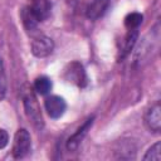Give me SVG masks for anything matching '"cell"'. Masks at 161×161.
Returning a JSON list of instances; mask_svg holds the SVG:
<instances>
[{"label":"cell","mask_w":161,"mask_h":161,"mask_svg":"<svg viewBox=\"0 0 161 161\" xmlns=\"http://www.w3.org/2000/svg\"><path fill=\"white\" fill-rule=\"evenodd\" d=\"M34 89L39 94H42V96L49 93V91L52 89V82H50V79L48 77H45V75L38 77L35 79V82H34Z\"/></svg>","instance_id":"30bf717a"},{"label":"cell","mask_w":161,"mask_h":161,"mask_svg":"<svg viewBox=\"0 0 161 161\" xmlns=\"http://www.w3.org/2000/svg\"><path fill=\"white\" fill-rule=\"evenodd\" d=\"M53 49H54V43L49 36L40 34L35 36L31 42V53L38 58L48 57L49 54L53 53Z\"/></svg>","instance_id":"277c9868"},{"label":"cell","mask_w":161,"mask_h":161,"mask_svg":"<svg viewBox=\"0 0 161 161\" xmlns=\"http://www.w3.org/2000/svg\"><path fill=\"white\" fill-rule=\"evenodd\" d=\"M44 106H45V111L48 112L50 118H60L65 109H67V103L65 101L59 97V96H49L45 98L44 101Z\"/></svg>","instance_id":"5b68a950"},{"label":"cell","mask_w":161,"mask_h":161,"mask_svg":"<svg viewBox=\"0 0 161 161\" xmlns=\"http://www.w3.org/2000/svg\"><path fill=\"white\" fill-rule=\"evenodd\" d=\"M106 6H107L106 0H97V3H94V4H92L89 6V9L87 11V15L89 18H93V19L94 18H98V16H101L103 14Z\"/></svg>","instance_id":"7c38bea8"},{"label":"cell","mask_w":161,"mask_h":161,"mask_svg":"<svg viewBox=\"0 0 161 161\" xmlns=\"http://www.w3.org/2000/svg\"><path fill=\"white\" fill-rule=\"evenodd\" d=\"M9 142V135L5 130L0 128V150H3Z\"/></svg>","instance_id":"9a60e30c"},{"label":"cell","mask_w":161,"mask_h":161,"mask_svg":"<svg viewBox=\"0 0 161 161\" xmlns=\"http://www.w3.org/2000/svg\"><path fill=\"white\" fill-rule=\"evenodd\" d=\"M5 94H6V74L3 60L0 59V101L4 99Z\"/></svg>","instance_id":"5bb4252c"},{"label":"cell","mask_w":161,"mask_h":161,"mask_svg":"<svg viewBox=\"0 0 161 161\" xmlns=\"http://www.w3.org/2000/svg\"><path fill=\"white\" fill-rule=\"evenodd\" d=\"M64 78L68 82H72L74 84H77L78 87L83 88L87 84V75L86 72L82 67V64H79L78 62H73L69 64L68 69H65L64 73Z\"/></svg>","instance_id":"8992f818"},{"label":"cell","mask_w":161,"mask_h":161,"mask_svg":"<svg viewBox=\"0 0 161 161\" xmlns=\"http://www.w3.org/2000/svg\"><path fill=\"white\" fill-rule=\"evenodd\" d=\"M30 147H31V140H30L29 132L25 128L18 130L14 136V143L11 150L13 156L15 158H23L29 153Z\"/></svg>","instance_id":"3957f363"},{"label":"cell","mask_w":161,"mask_h":161,"mask_svg":"<svg viewBox=\"0 0 161 161\" xmlns=\"http://www.w3.org/2000/svg\"><path fill=\"white\" fill-rule=\"evenodd\" d=\"M21 98H23L24 109H25L28 118L30 119V122L36 130H42L44 127V119H43L40 107H39V103L36 101V97L33 89L28 86H24L21 89Z\"/></svg>","instance_id":"7a4b0ae2"},{"label":"cell","mask_w":161,"mask_h":161,"mask_svg":"<svg viewBox=\"0 0 161 161\" xmlns=\"http://www.w3.org/2000/svg\"><path fill=\"white\" fill-rule=\"evenodd\" d=\"M52 4L49 0H31V3L23 9L21 18L28 30H34L38 23L44 21L50 15Z\"/></svg>","instance_id":"6da1fadb"},{"label":"cell","mask_w":161,"mask_h":161,"mask_svg":"<svg viewBox=\"0 0 161 161\" xmlns=\"http://www.w3.org/2000/svg\"><path fill=\"white\" fill-rule=\"evenodd\" d=\"M145 122L151 131L160 132V128H161V107H160V103H156L155 106H152L147 111L146 117H145Z\"/></svg>","instance_id":"ba28073f"},{"label":"cell","mask_w":161,"mask_h":161,"mask_svg":"<svg viewBox=\"0 0 161 161\" xmlns=\"http://www.w3.org/2000/svg\"><path fill=\"white\" fill-rule=\"evenodd\" d=\"M93 121H94V117H89V118L68 138V141H67V148H68L69 151H74V150L78 148V146L80 145V142L83 141V138L86 137V135L88 133L89 128L92 127Z\"/></svg>","instance_id":"52a82bcc"},{"label":"cell","mask_w":161,"mask_h":161,"mask_svg":"<svg viewBox=\"0 0 161 161\" xmlns=\"http://www.w3.org/2000/svg\"><path fill=\"white\" fill-rule=\"evenodd\" d=\"M137 34H138L137 29H131V30H128V33H127V35H126V38H125V40H123V47H122V49L119 50V58H121V59L125 58V57L130 53V50L132 49V47L135 45L136 39H137Z\"/></svg>","instance_id":"9c48e42d"},{"label":"cell","mask_w":161,"mask_h":161,"mask_svg":"<svg viewBox=\"0 0 161 161\" xmlns=\"http://www.w3.org/2000/svg\"><path fill=\"white\" fill-rule=\"evenodd\" d=\"M142 14L140 13H130L126 18H125V25L128 30L131 29H137L140 26V24L142 23Z\"/></svg>","instance_id":"8fae6325"},{"label":"cell","mask_w":161,"mask_h":161,"mask_svg":"<svg viewBox=\"0 0 161 161\" xmlns=\"http://www.w3.org/2000/svg\"><path fill=\"white\" fill-rule=\"evenodd\" d=\"M161 143L156 142L155 145H152L148 151L146 152V155L143 156L145 161H160L161 160Z\"/></svg>","instance_id":"4fadbf2b"}]
</instances>
